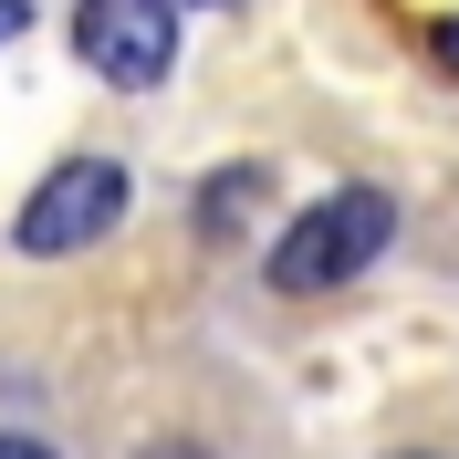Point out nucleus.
<instances>
[{"label":"nucleus","instance_id":"39448f33","mask_svg":"<svg viewBox=\"0 0 459 459\" xmlns=\"http://www.w3.org/2000/svg\"><path fill=\"white\" fill-rule=\"evenodd\" d=\"M429 63H438V74H449V84H459V11H449V22L429 31Z\"/></svg>","mask_w":459,"mask_h":459},{"label":"nucleus","instance_id":"f03ea898","mask_svg":"<svg viewBox=\"0 0 459 459\" xmlns=\"http://www.w3.org/2000/svg\"><path fill=\"white\" fill-rule=\"evenodd\" d=\"M115 220H126V168H115V157H63V168L22 199L11 240H22L31 261H74V251H94V240H115Z\"/></svg>","mask_w":459,"mask_h":459},{"label":"nucleus","instance_id":"20e7f679","mask_svg":"<svg viewBox=\"0 0 459 459\" xmlns=\"http://www.w3.org/2000/svg\"><path fill=\"white\" fill-rule=\"evenodd\" d=\"M261 199H272V168H220V178L199 188V230H209V240H230V230L261 220Z\"/></svg>","mask_w":459,"mask_h":459},{"label":"nucleus","instance_id":"0eeeda50","mask_svg":"<svg viewBox=\"0 0 459 459\" xmlns=\"http://www.w3.org/2000/svg\"><path fill=\"white\" fill-rule=\"evenodd\" d=\"M0 459H53L42 438H22V429H0Z\"/></svg>","mask_w":459,"mask_h":459},{"label":"nucleus","instance_id":"f257e3e1","mask_svg":"<svg viewBox=\"0 0 459 459\" xmlns=\"http://www.w3.org/2000/svg\"><path fill=\"white\" fill-rule=\"evenodd\" d=\"M386 240H397V199H386V188H334V199H314L282 240H272V292H334V282H355Z\"/></svg>","mask_w":459,"mask_h":459},{"label":"nucleus","instance_id":"423d86ee","mask_svg":"<svg viewBox=\"0 0 459 459\" xmlns=\"http://www.w3.org/2000/svg\"><path fill=\"white\" fill-rule=\"evenodd\" d=\"M31 31V0H0V42H22Z\"/></svg>","mask_w":459,"mask_h":459},{"label":"nucleus","instance_id":"7ed1b4c3","mask_svg":"<svg viewBox=\"0 0 459 459\" xmlns=\"http://www.w3.org/2000/svg\"><path fill=\"white\" fill-rule=\"evenodd\" d=\"M74 53H84V74L146 94L178 63V11L168 0H74Z\"/></svg>","mask_w":459,"mask_h":459}]
</instances>
